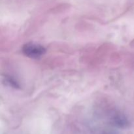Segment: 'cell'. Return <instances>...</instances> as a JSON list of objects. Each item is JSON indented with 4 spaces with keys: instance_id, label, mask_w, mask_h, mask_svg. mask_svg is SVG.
Listing matches in <instances>:
<instances>
[{
    "instance_id": "1",
    "label": "cell",
    "mask_w": 134,
    "mask_h": 134,
    "mask_svg": "<svg viewBox=\"0 0 134 134\" xmlns=\"http://www.w3.org/2000/svg\"><path fill=\"white\" fill-rule=\"evenodd\" d=\"M22 51L26 56L32 58L40 57L46 52V50L44 47H42L41 45L34 44V43H28L25 44Z\"/></svg>"
}]
</instances>
